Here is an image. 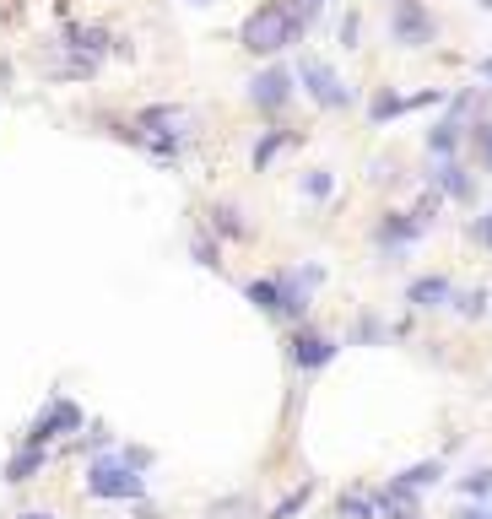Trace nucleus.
Instances as JSON below:
<instances>
[{
  "label": "nucleus",
  "mask_w": 492,
  "mask_h": 519,
  "mask_svg": "<svg viewBox=\"0 0 492 519\" xmlns=\"http://www.w3.org/2000/svg\"><path fill=\"white\" fill-rule=\"evenodd\" d=\"M309 22L287 6V0H260L244 22H238V49L255 60H282L292 44H303Z\"/></svg>",
  "instance_id": "obj_1"
},
{
  "label": "nucleus",
  "mask_w": 492,
  "mask_h": 519,
  "mask_svg": "<svg viewBox=\"0 0 492 519\" xmlns=\"http://www.w3.org/2000/svg\"><path fill=\"white\" fill-rule=\"evenodd\" d=\"M438 11L428 6V0H395L390 6V44L395 49H428L438 44Z\"/></svg>",
  "instance_id": "obj_2"
},
{
  "label": "nucleus",
  "mask_w": 492,
  "mask_h": 519,
  "mask_svg": "<svg viewBox=\"0 0 492 519\" xmlns=\"http://www.w3.org/2000/svg\"><path fill=\"white\" fill-rule=\"evenodd\" d=\"M244 98H249V109H260L265 119H282V109H287L292 98H298V71H287L282 60H271L265 71L249 76Z\"/></svg>",
  "instance_id": "obj_3"
},
{
  "label": "nucleus",
  "mask_w": 492,
  "mask_h": 519,
  "mask_svg": "<svg viewBox=\"0 0 492 519\" xmlns=\"http://www.w3.org/2000/svg\"><path fill=\"white\" fill-rule=\"evenodd\" d=\"M87 492L92 498H109V503H119V498H141L146 492V482H141V471L130 465L125 455H98L87 465Z\"/></svg>",
  "instance_id": "obj_4"
},
{
  "label": "nucleus",
  "mask_w": 492,
  "mask_h": 519,
  "mask_svg": "<svg viewBox=\"0 0 492 519\" xmlns=\"http://www.w3.org/2000/svg\"><path fill=\"white\" fill-rule=\"evenodd\" d=\"M276 287H282V319L287 325H303L314 309V287L325 282V265H282V271H271Z\"/></svg>",
  "instance_id": "obj_5"
},
{
  "label": "nucleus",
  "mask_w": 492,
  "mask_h": 519,
  "mask_svg": "<svg viewBox=\"0 0 492 519\" xmlns=\"http://www.w3.org/2000/svg\"><path fill=\"white\" fill-rule=\"evenodd\" d=\"M298 87L309 92L319 109H330V114H341V109H352V103H357V92L341 82V76L330 71L325 60H303V65H298Z\"/></svg>",
  "instance_id": "obj_6"
},
{
  "label": "nucleus",
  "mask_w": 492,
  "mask_h": 519,
  "mask_svg": "<svg viewBox=\"0 0 492 519\" xmlns=\"http://www.w3.org/2000/svg\"><path fill=\"white\" fill-rule=\"evenodd\" d=\"M341 341L325 336V330H309V325H292L287 330V363L298 368V374H319L325 363H336Z\"/></svg>",
  "instance_id": "obj_7"
},
{
  "label": "nucleus",
  "mask_w": 492,
  "mask_h": 519,
  "mask_svg": "<svg viewBox=\"0 0 492 519\" xmlns=\"http://www.w3.org/2000/svg\"><path fill=\"white\" fill-rule=\"evenodd\" d=\"M422 233H428V222H422L417 211H384V217L374 222V249L395 260V255H406Z\"/></svg>",
  "instance_id": "obj_8"
},
{
  "label": "nucleus",
  "mask_w": 492,
  "mask_h": 519,
  "mask_svg": "<svg viewBox=\"0 0 492 519\" xmlns=\"http://www.w3.org/2000/svg\"><path fill=\"white\" fill-rule=\"evenodd\" d=\"M444 103V92L428 87V92H390V87H374L368 92V119L374 125H390V119H401L411 109H438Z\"/></svg>",
  "instance_id": "obj_9"
},
{
  "label": "nucleus",
  "mask_w": 492,
  "mask_h": 519,
  "mask_svg": "<svg viewBox=\"0 0 492 519\" xmlns=\"http://www.w3.org/2000/svg\"><path fill=\"white\" fill-rule=\"evenodd\" d=\"M76 428H82V406H76V401H65V395H55V401H49V406L33 417L28 444H38V449H44L49 438H65V433H76Z\"/></svg>",
  "instance_id": "obj_10"
},
{
  "label": "nucleus",
  "mask_w": 492,
  "mask_h": 519,
  "mask_svg": "<svg viewBox=\"0 0 492 519\" xmlns=\"http://www.w3.org/2000/svg\"><path fill=\"white\" fill-rule=\"evenodd\" d=\"M433 184L444 190V201H455V206H476V179H471V168H465L460 157H438Z\"/></svg>",
  "instance_id": "obj_11"
},
{
  "label": "nucleus",
  "mask_w": 492,
  "mask_h": 519,
  "mask_svg": "<svg viewBox=\"0 0 492 519\" xmlns=\"http://www.w3.org/2000/svg\"><path fill=\"white\" fill-rule=\"evenodd\" d=\"M449 298H455V282L449 276H411L406 282V303L411 309H449Z\"/></svg>",
  "instance_id": "obj_12"
},
{
  "label": "nucleus",
  "mask_w": 492,
  "mask_h": 519,
  "mask_svg": "<svg viewBox=\"0 0 492 519\" xmlns=\"http://www.w3.org/2000/svg\"><path fill=\"white\" fill-rule=\"evenodd\" d=\"M60 49H71V55H87V60H103V49H109V28H98V22H65Z\"/></svg>",
  "instance_id": "obj_13"
},
{
  "label": "nucleus",
  "mask_w": 492,
  "mask_h": 519,
  "mask_svg": "<svg viewBox=\"0 0 492 519\" xmlns=\"http://www.w3.org/2000/svg\"><path fill=\"white\" fill-rule=\"evenodd\" d=\"M292 141H298V130H292V125H282V119H271V125H265V136L255 141V152H249V163H255V173H265V168H271V163L287 152Z\"/></svg>",
  "instance_id": "obj_14"
},
{
  "label": "nucleus",
  "mask_w": 492,
  "mask_h": 519,
  "mask_svg": "<svg viewBox=\"0 0 492 519\" xmlns=\"http://www.w3.org/2000/svg\"><path fill=\"white\" fill-rule=\"evenodd\" d=\"M487 92L492 87H465V92H455V98H449V119H455V125H482L487 119Z\"/></svg>",
  "instance_id": "obj_15"
},
{
  "label": "nucleus",
  "mask_w": 492,
  "mask_h": 519,
  "mask_svg": "<svg viewBox=\"0 0 492 519\" xmlns=\"http://www.w3.org/2000/svg\"><path fill=\"white\" fill-rule=\"evenodd\" d=\"M206 228L211 233H217L222 238V244H233V238H249V222H244V206H233V201H217V206H211L206 211Z\"/></svg>",
  "instance_id": "obj_16"
},
{
  "label": "nucleus",
  "mask_w": 492,
  "mask_h": 519,
  "mask_svg": "<svg viewBox=\"0 0 492 519\" xmlns=\"http://www.w3.org/2000/svg\"><path fill=\"white\" fill-rule=\"evenodd\" d=\"M336 519H379V492L347 487V492L336 498Z\"/></svg>",
  "instance_id": "obj_17"
},
{
  "label": "nucleus",
  "mask_w": 492,
  "mask_h": 519,
  "mask_svg": "<svg viewBox=\"0 0 492 519\" xmlns=\"http://www.w3.org/2000/svg\"><path fill=\"white\" fill-rule=\"evenodd\" d=\"M465 136H471V130H465V125H455V119H438V125L428 130V152L433 157H455L460 152V146H465Z\"/></svg>",
  "instance_id": "obj_18"
},
{
  "label": "nucleus",
  "mask_w": 492,
  "mask_h": 519,
  "mask_svg": "<svg viewBox=\"0 0 492 519\" xmlns=\"http://www.w3.org/2000/svg\"><path fill=\"white\" fill-rule=\"evenodd\" d=\"M244 298L255 303L265 319H282V287H276V276H260V282H249Z\"/></svg>",
  "instance_id": "obj_19"
},
{
  "label": "nucleus",
  "mask_w": 492,
  "mask_h": 519,
  "mask_svg": "<svg viewBox=\"0 0 492 519\" xmlns=\"http://www.w3.org/2000/svg\"><path fill=\"white\" fill-rule=\"evenodd\" d=\"M44 449H38V444H28V449H17V455H11L6 460V482H33V476L38 471H44Z\"/></svg>",
  "instance_id": "obj_20"
},
{
  "label": "nucleus",
  "mask_w": 492,
  "mask_h": 519,
  "mask_svg": "<svg viewBox=\"0 0 492 519\" xmlns=\"http://www.w3.org/2000/svg\"><path fill=\"white\" fill-rule=\"evenodd\" d=\"M190 260L206 265V271H222V238L211 233V228H201V233L190 238Z\"/></svg>",
  "instance_id": "obj_21"
},
{
  "label": "nucleus",
  "mask_w": 492,
  "mask_h": 519,
  "mask_svg": "<svg viewBox=\"0 0 492 519\" xmlns=\"http://www.w3.org/2000/svg\"><path fill=\"white\" fill-rule=\"evenodd\" d=\"M298 184H303V195H309V201H330V195H336V173H330V168H309Z\"/></svg>",
  "instance_id": "obj_22"
},
{
  "label": "nucleus",
  "mask_w": 492,
  "mask_h": 519,
  "mask_svg": "<svg viewBox=\"0 0 492 519\" xmlns=\"http://www.w3.org/2000/svg\"><path fill=\"white\" fill-rule=\"evenodd\" d=\"M309 498H314V482H298L271 514H265V519H292V514H303V509H309Z\"/></svg>",
  "instance_id": "obj_23"
},
{
  "label": "nucleus",
  "mask_w": 492,
  "mask_h": 519,
  "mask_svg": "<svg viewBox=\"0 0 492 519\" xmlns=\"http://www.w3.org/2000/svg\"><path fill=\"white\" fill-rule=\"evenodd\" d=\"M465 141H471V152L482 157V168L492 173V119H482V125H471V136H465Z\"/></svg>",
  "instance_id": "obj_24"
},
{
  "label": "nucleus",
  "mask_w": 492,
  "mask_h": 519,
  "mask_svg": "<svg viewBox=\"0 0 492 519\" xmlns=\"http://www.w3.org/2000/svg\"><path fill=\"white\" fill-rule=\"evenodd\" d=\"M460 492H465V498H487V492H492V465H476L471 476H460Z\"/></svg>",
  "instance_id": "obj_25"
},
{
  "label": "nucleus",
  "mask_w": 492,
  "mask_h": 519,
  "mask_svg": "<svg viewBox=\"0 0 492 519\" xmlns=\"http://www.w3.org/2000/svg\"><path fill=\"white\" fill-rule=\"evenodd\" d=\"M449 309H460L465 319H482L487 314V292H455V298H449Z\"/></svg>",
  "instance_id": "obj_26"
},
{
  "label": "nucleus",
  "mask_w": 492,
  "mask_h": 519,
  "mask_svg": "<svg viewBox=\"0 0 492 519\" xmlns=\"http://www.w3.org/2000/svg\"><path fill=\"white\" fill-rule=\"evenodd\" d=\"M357 38H363V11H347V17H341V44L357 49Z\"/></svg>",
  "instance_id": "obj_27"
},
{
  "label": "nucleus",
  "mask_w": 492,
  "mask_h": 519,
  "mask_svg": "<svg viewBox=\"0 0 492 519\" xmlns=\"http://www.w3.org/2000/svg\"><path fill=\"white\" fill-rule=\"evenodd\" d=\"M287 6H292V11H298V17H303V22H309V28H314V17H319V11L330 6V0H287Z\"/></svg>",
  "instance_id": "obj_28"
},
{
  "label": "nucleus",
  "mask_w": 492,
  "mask_h": 519,
  "mask_svg": "<svg viewBox=\"0 0 492 519\" xmlns=\"http://www.w3.org/2000/svg\"><path fill=\"white\" fill-rule=\"evenodd\" d=\"M471 238L492 249V211H487V217H471Z\"/></svg>",
  "instance_id": "obj_29"
},
{
  "label": "nucleus",
  "mask_w": 492,
  "mask_h": 519,
  "mask_svg": "<svg viewBox=\"0 0 492 519\" xmlns=\"http://www.w3.org/2000/svg\"><path fill=\"white\" fill-rule=\"evenodd\" d=\"M357 341H384V325L379 319H357Z\"/></svg>",
  "instance_id": "obj_30"
},
{
  "label": "nucleus",
  "mask_w": 492,
  "mask_h": 519,
  "mask_svg": "<svg viewBox=\"0 0 492 519\" xmlns=\"http://www.w3.org/2000/svg\"><path fill=\"white\" fill-rule=\"evenodd\" d=\"M374 184H395V163H390V157H379V163H374Z\"/></svg>",
  "instance_id": "obj_31"
},
{
  "label": "nucleus",
  "mask_w": 492,
  "mask_h": 519,
  "mask_svg": "<svg viewBox=\"0 0 492 519\" xmlns=\"http://www.w3.org/2000/svg\"><path fill=\"white\" fill-rule=\"evenodd\" d=\"M125 460L136 465V471H146V465H152V449H125Z\"/></svg>",
  "instance_id": "obj_32"
},
{
  "label": "nucleus",
  "mask_w": 492,
  "mask_h": 519,
  "mask_svg": "<svg viewBox=\"0 0 492 519\" xmlns=\"http://www.w3.org/2000/svg\"><path fill=\"white\" fill-rule=\"evenodd\" d=\"M455 519H492V514H487V509H482V503H465V509H460V514H455Z\"/></svg>",
  "instance_id": "obj_33"
},
{
  "label": "nucleus",
  "mask_w": 492,
  "mask_h": 519,
  "mask_svg": "<svg viewBox=\"0 0 492 519\" xmlns=\"http://www.w3.org/2000/svg\"><path fill=\"white\" fill-rule=\"evenodd\" d=\"M476 76H482V82L492 87V55H482V60H476Z\"/></svg>",
  "instance_id": "obj_34"
},
{
  "label": "nucleus",
  "mask_w": 492,
  "mask_h": 519,
  "mask_svg": "<svg viewBox=\"0 0 492 519\" xmlns=\"http://www.w3.org/2000/svg\"><path fill=\"white\" fill-rule=\"evenodd\" d=\"M184 6H217V0H184Z\"/></svg>",
  "instance_id": "obj_35"
},
{
  "label": "nucleus",
  "mask_w": 492,
  "mask_h": 519,
  "mask_svg": "<svg viewBox=\"0 0 492 519\" xmlns=\"http://www.w3.org/2000/svg\"><path fill=\"white\" fill-rule=\"evenodd\" d=\"M22 519H55V514H22Z\"/></svg>",
  "instance_id": "obj_36"
},
{
  "label": "nucleus",
  "mask_w": 492,
  "mask_h": 519,
  "mask_svg": "<svg viewBox=\"0 0 492 519\" xmlns=\"http://www.w3.org/2000/svg\"><path fill=\"white\" fill-rule=\"evenodd\" d=\"M476 6H482V11H492V0H476Z\"/></svg>",
  "instance_id": "obj_37"
}]
</instances>
